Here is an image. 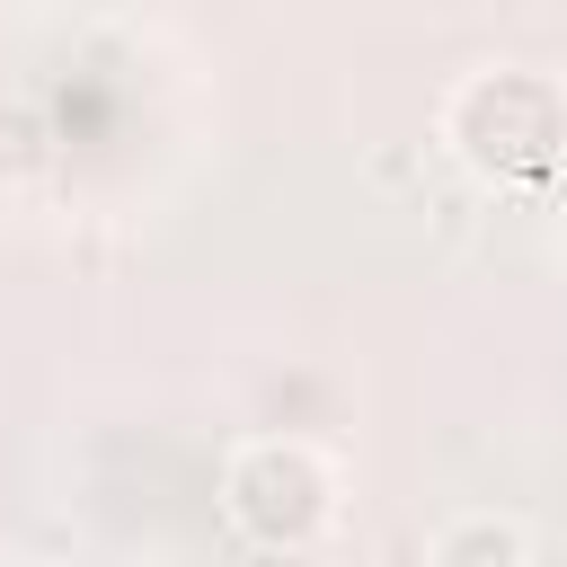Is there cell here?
<instances>
[{
    "label": "cell",
    "mask_w": 567,
    "mask_h": 567,
    "mask_svg": "<svg viewBox=\"0 0 567 567\" xmlns=\"http://www.w3.org/2000/svg\"><path fill=\"white\" fill-rule=\"evenodd\" d=\"M461 549H478V567H514V558H523V540H514L505 523H461V532L443 540V558H461Z\"/></svg>",
    "instance_id": "6da1fadb"
}]
</instances>
